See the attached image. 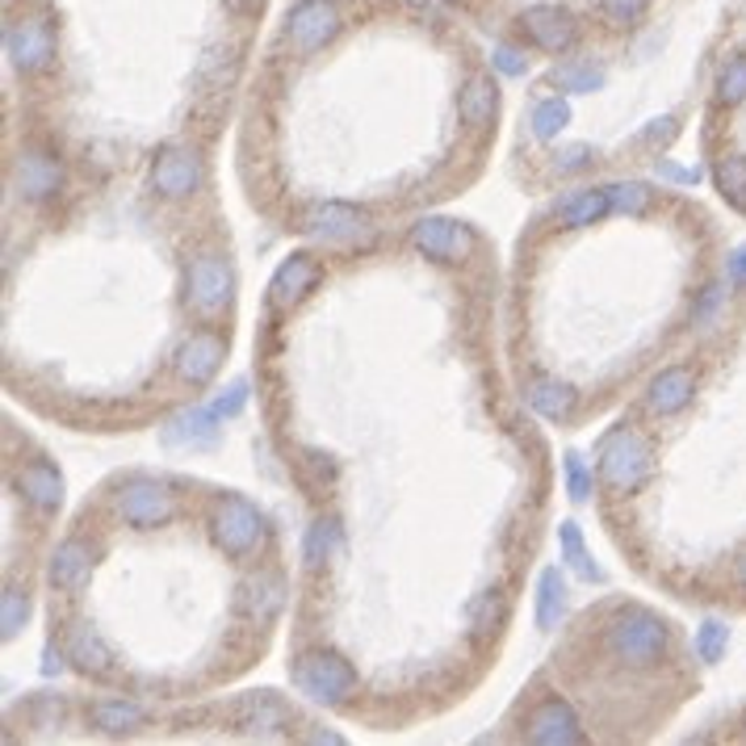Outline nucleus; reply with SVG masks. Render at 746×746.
Listing matches in <instances>:
<instances>
[{
	"label": "nucleus",
	"mask_w": 746,
	"mask_h": 746,
	"mask_svg": "<svg viewBox=\"0 0 746 746\" xmlns=\"http://www.w3.org/2000/svg\"><path fill=\"white\" fill-rule=\"evenodd\" d=\"M89 722L97 730H105V734H131V730H139L147 722V713L135 700H97L89 709Z\"/></svg>",
	"instance_id": "bb28decb"
},
{
	"label": "nucleus",
	"mask_w": 746,
	"mask_h": 746,
	"mask_svg": "<svg viewBox=\"0 0 746 746\" xmlns=\"http://www.w3.org/2000/svg\"><path fill=\"white\" fill-rule=\"evenodd\" d=\"M604 651L621 667H654L663 654L671 651V625L654 617L651 608H621L604 630Z\"/></svg>",
	"instance_id": "f257e3e1"
},
{
	"label": "nucleus",
	"mask_w": 746,
	"mask_h": 746,
	"mask_svg": "<svg viewBox=\"0 0 746 746\" xmlns=\"http://www.w3.org/2000/svg\"><path fill=\"white\" fill-rule=\"evenodd\" d=\"M4 4H9V0H4Z\"/></svg>",
	"instance_id": "8fccbe9b"
},
{
	"label": "nucleus",
	"mask_w": 746,
	"mask_h": 746,
	"mask_svg": "<svg viewBox=\"0 0 746 746\" xmlns=\"http://www.w3.org/2000/svg\"><path fill=\"white\" fill-rule=\"evenodd\" d=\"M566 617V579L558 566H545L536 575V625L541 630H558Z\"/></svg>",
	"instance_id": "b1692460"
},
{
	"label": "nucleus",
	"mask_w": 746,
	"mask_h": 746,
	"mask_svg": "<svg viewBox=\"0 0 746 746\" xmlns=\"http://www.w3.org/2000/svg\"><path fill=\"white\" fill-rule=\"evenodd\" d=\"M520 25H524V34L533 38L541 50H550V55H562V50L575 47V18L566 13V9H558V4H533L524 18H520Z\"/></svg>",
	"instance_id": "4468645a"
},
{
	"label": "nucleus",
	"mask_w": 746,
	"mask_h": 746,
	"mask_svg": "<svg viewBox=\"0 0 746 746\" xmlns=\"http://www.w3.org/2000/svg\"><path fill=\"white\" fill-rule=\"evenodd\" d=\"M608 211H612L608 189H579V193H570V197L558 202V223L562 227H591V223H600Z\"/></svg>",
	"instance_id": "393cba45"
},
{
	"label": "nucleus",
	"mask_w": 746,
	"mask_h": 746,
	"mask_svg": "<svg viewBox=\"0 0 746 746\" xmlns=\"http://www.w3.org/2000/svg\"><path fill=\"white\" fill-rule=\"evenodd\" d=\"M550 84L562 93H591V89H604V68L600 64H558L550 71Z\"/></svg>",
	"instance_id": "2f4dec72"
},
{
	"label": "nucleus",
	"mask_w": 746,
	"mask_h": 746,
	"mask_svg": "<svg viewBox=\"0 0 746 746\" xmlns=\"http://www.w3.org/2000/svg\"><path fill=\"white\" fill-rule=\"evenodd\" d=\"M725 646H730V625H722V621H704L697 630V637H692V651H697L700 663L725 658Z\"/></svg>",
	"instance_id": "72a5a7b5"
},
{
	"label": "nucleus",
	"mask_w": 746,
	"mask_h": 746,
	"mask_svg": "<svg viewBox=\"0 0 746 746\" xmlns=\"http://www.w3.org/2000/svg\"><path fill=\"white\" fill-rule=\"evenodd\" d=\"M524 738L536 746H575L584 743V725H579V713L558 697H541L533 704V713L524 717Z\"/></svg>",
	"instance_id": "6e6552de"
},
{
	"label": "nucleus",
	"mask_w": 746,
	"mask_h": 746,
	"mask_svg": "<svg viewBox=\"0 0 746 746\" xmlns=\"http://www.w3.org/2000/svg\"><path fill=\"white\" fill-rule=\"evenodd\" d=\"M646 143H671L676 139V117H658L654 126H646V135H642Z\"/></svg>",
	"instance_id": "c03bdc74"
},
{
	"label": "nucleus",
	"mask_w": 746,
	"mask_h": 746,
	"mask_svg": "<svg viewBox=\"0 0 746 746\" xmlns=\"http://www.w3.org/2000/svg\"><path fill=\"white\" fill-rule=\"evenodd\" d=\"M411 244L432 260H462L474 252V231L457 218H423L411 227Z\"/></svg>",
	"instance_id": "9b49d317"
},
{
	"label": "nucleus",
	"mask_w": 746,
	"mask_h": 746,
	"mask_svg": "<svg viewBox=\"0 0 746 746\" xmlns=\"http://www.w3.org/2000/svg\"><path fill=\"white\" fill-rule=\"evenodd\" d=\"M294 688L324 709H336L357 692V671L336 651H310L294 663Z\"/></svg>",
	"instance_id": "7ed1b4c3"
},
{
	"label": "nucleus",
	"mask_w": 746,
	"mask_h": 746,
	"mask_svg": "<svg viewBox=\"0 0 746 746\" xmlns=\"http://www.w3.org/2000/svg\"><path fill=\"white\" fill-rule=\"evenodd\" d=\"M59 185H64V168L47 151H25L18 160V189L30 202H47L50 193H59Z\"/></svg>",
	"instance_id": "412c9836"
},
{
	"label": "nucleus",
	"mask_w": 746,
	"mask_h": 746,
	"mask_svg": "<svg viewBox=\"0 0 746 746\" xmlns=\"http://www.w3.org/2000/svg\"><path fill=\"white\" fill-rule=\"evenodd\" d=\"M651 444L646 437H637L633 428H617L604 444H600V478L617 495L625 490H637L646 478H651Z\"/></svg>",
	"instance_id": "20e7f679"
},
{
	"label": "nucleus",
	"mask_w": 746,
	"mask_h": 746,
	"mask_svg": "<svg viewBox=\"0 0 746 746\" xmlns=\"http://www.w3.org/2000/svg\"><path fill=\"white\" fill-rule=\"evenodd\" d=\"M608 202L617 214H642L651 206V189L642 181H625V185H608Z\"/></svg>",
	"instance_id": "c9c22d12"
},
{
	"label": "nucleus",
	"mask_w": 746,
	"mask_h": 746,
	"mask_svg": "<svg viewBox=\"0 0 746 746\" xmlns=\"http://www.w3.org/2000/svg\"><path fill=\"white\" fill-rule=\"evenodd\" d=\"M281 604H285V584L273 570H260V575H252L248 584L239 587V612L252 617V621H273Z\"/></svg>",
	"instance_id": "aec40b11"
},
{
	"label": "nucleus",
	"mask_w": 746,
	"mask_h": 746,
	"mask_svg": "<svg viewBox=\"0 0 746 746\" xmlns=\"http://www.w3.org/2000/svg\"><path fill=\"white\" fill-rule=\"evenodd\" d=\"M738 579H743V587H746V554L738 558Z\"/></svg>",
	"instance_id": "09e8293b"
},
{
	"label": "nucleus",
	"mask_w": 746,
	"mask_h": 746,
	"mask_svg": "<svg viewBox=\"0 0 746 746\" xmlns=\"http://www.w3.org/2000/svg\"><path fill=\"white\" fill-rule=\"evenodd\" d=\"M490 64H495V68L504 71V76H524V71H529V55H524V50L520 47H512V43H499V47L490 50Z\"/></svg>",
	"instance_id": "a19ab883"
},
{
	"label": "nucleus",
	"mask_w": 746,
	"mask_h": 746,
	"mask_svg": "<svg viewBox=\"0 0 746 746\" xmlns=\"http://www.w3.org/2000/svg\"><path fill=\"white\" fill-rule=\"evenodd\" d=\"M340 34V13L331 0H298L285 18V43L298 55H315Z\"/></svg>",
	"instance_id": "0eeeda50"
},
{
	"label": "nucleus",
	"mask_w": 746,
	"mask_h": 746,
	"mask_svg": "<svg viewBox=\"0 0 746 746\" xmlns=\"http://www.w3.org/2000/svg\"><path fill=\"white\" fill-rule=\"evenodd\" d=\"M717 185H722L725 202H734L738 211H746V160L743 156H725L717 168Z\"/></svg>",
	"instance_id": "f704fd0d"
},
{
	"label": "nucleus",
	"mask_w": 746,
	"mask_h": 746,
	"mask_svg": "<svg viewBox=\"0 0 746 746\" xmlns=\"http://www.w3.org/2000/svg\"><path fill=\"white\" fill-rule=\"evenodd\" d=\"M218 411L214 407H189L177 411L172 420L160 428V441L168 449H214L218 444Z\"/></svg>",
	"instance_id": "ddd939ff"
},
{
	"label": "nucleus",
	"mask_w": 746,
	"mask_h": 746,
	"mask_svg": "<svg viewBox=\"0 0 746 746\" xmlns=\"http://www.w3.org/2000/svg\"><path fill=\"white\" fill-rule=\"evenodd\" d=\"M533 135L536 139H558L562 131H566V122H570V105L558 101V97H545V101H536L533 105Z\"/></svg>",
	"instance_id": "473e14b6"
},
{
	"label": "nucleus",
	"mask_w": 746,
	"mask_h": 746,
	"mask_svg": "<svg viewBox=\"0 0 746 746\" xmlns=\"http://www.w3.org/2000/svg\"><path fill=\"white\" fill-rule=\"evenodd\" d=\"M18 490H22L25 499L38 508V512H55L59 504H64V474L50 466V462H25L18 470Z\"/></svg>",
	"instance_id": "6ab92c4d"
},
{
	"label": "nucleus",
	"mask_w": 746,
	"mask_h": 746,
	"mask_svg": "<svg viewBox=\"0 0 746 746\" xmlns=\"http://www.w3.org/2000/svg\"><path fill=\"white\" fill-rule=\"evenodd\" d=\"M244 403H248V382H231L223 395L214 398V411H218L223 420H235V416L244 411Z\"/></svg>",
	"instance_id": "79ce46f5"
},
{
	"label": "nucleus",
	"mask_w": 746,
	"mask_h": 746,
	"mask_svg": "<svg viewBox=\"0 0 746 746\" xmlns=\"http://www.w3.org/2000/svg\"><path fill=\"white\" fill-rule=\"evenodd\" d=\"M315 278H319L315 260H310V257H290L278 269V273H273V285H269V303L281 306V310H290V306L298 303L306 290L315 285Z\"/></svg>",
	"instance_id": "4be33fe9"
},
{
	"label": "nucleus",
	"mask_w": 746,
	"mask_h": 746,
	"mask_svg": "<svg viewBox=\"0 0 746 746\" xmlns=\"http://www.w3.org/2000/svg\"><path fill=\"white\" fill-rule=\"evenodd\" d=\"M730 278H734V281H746V248H738V252L730 257Z\"/></svg>",
	"instance_id": "49530a36"
},
{
	"label": "nucleus",
	"mask_w": 746,
	"mask_h": 746,
	"mask_svg": "<svg viewBox=\"0 0 746 746\" xmlns=\"http://www.w3.org/2000/svg\"><path fill=\"white\" fill-rule=\"evenodd\" d=\"M692 391H697V377L688 365H667L651 377L646 386V407L654 416H679L688 403H692Z\"/></svg>",
	"instance_id": "a211bd4d"
},
{
	"label": "nucleus",
	"mask_w": 746,
	"mask_h": 746,
	"mask_svg": "<svg viewBox=\"0 0 746 746\" xmlns=\"http://www.w3.org/2000/svg\"><path fill=\"white\" fill-rule=\"evenodd\" d=\"M344 550V536H340V524L336 520H315L310 529H306V541H303V566L306 570H319L327 558H336Z\"/></svg>",
	"instance_id": "c85d7f7f"
},
{
	"label": "nucleus",
	"mask_w": 746,
	"mask_h": 746,
	"mask_svg": "<svg viewBox=\"0 0 746 746\" xmlns=\"http://www.w3.org/2000/svg\"><path fill=\"white\" fill-rule=\"evenodd\" d=\"M524 398H529V407H533L541 420L558 423V420H570V411H575V391H570L566 382H558V377H533Z\"/></svg>",
	"instance_id": "5701e85b"
},
{
	"label": "nucleus",
	"mask_w": 746,
	"mask_h": 746,
	"mask_svg": "<svg viewBox=\"0 0 746 746\" xmlns=\"http://www.w3.org/2000/svg\"><path fill=\"white\" fill-rule=\"evenodd\" d=\"M646 9H651V0H600V13L612 25H633Z\"/></svg>",
	"instance_id": "ea45409f"
},
{
	"label": "nucleus",
	"mask_w": 746,
	"mask_h": 746,
	"mask_svg": "<svg viewBox=\"0 0 746 746\" xmlns=\"http://www.w3.org/2000/svg\"><path fill=\"white\" fill-rule=\"evenodd\" d=\"M227 9L231 13H252V9H260V0H227Z\"/></svg>",
	"instance_id": "de8ad7c7"
},
{
	"label": "nucleus",
	"mask_w": 746,
	"mask_h": 746,
	"mask_svg": "<svg viewBox=\"0 0 746 746\" xmlns=\"http://www.w3.org/2000/svg\"><path fill=\"white\" fill-rule=\"evenodd\" d=\"M214 541L227 558H252L264 536H269V524H264V512H260L252 499L244 495H218L214 504Z\"/></svg>",
	"instance_id": "f03ea898"
},
{
	"label": "nucleus",
	"mask_w": 746,
	"mask_h": 746,
	"mask_svg": "<svg viewBox=\"0 0 746 746\" xmlns=\"http://www.w3.org/2000/svg\"><path fill=\"white\" fill-rule=\"evenodd\" d=\"M717 101H725V105L746 101V59H730L717 71Z\"/></svg>",
	"instance_id": "e433bc0d"
},
{
	"label": "nucleus",
	"mask_w": 746,
	"mask_h": 746,
	"mask_svg": "<svg viewBox=\"0 0 746 746\" xmlns=\"http://www.w3.org/2000/svg\"><path fill=\"white\" fill-rule=\"evenodd\" d=\"M562 470H566V490H570V499L584 504L587 495H591V470H587L584 453H566Z\"/></svg>",
	"instance_id": "58836bf2"
},
{
	"label": "nucleus",
	"mask_w": 746,
	"mask_h": 746,
	"mask_svg": "<svg viewBox=\"0 0 746 746\" xmlns=\"http://www.w3.org/2000/svg\"><path fill=\"white\" fill-rule=\"evenodd\" d=\"M495 105H499L495 80L490 76H470V84L462 89V101H457V114L466 117L470 126H487L495 117Z\"/></svg>",
	"instance_id": "cd10ccee"
},
{
	"label": "nucleus",
	"mask_w": 746,
	"mask_h": 746,
	"mask_svg": "<svg viewBox=\"0 0 746 746\" xmlns=\"http://www.w3.org/2000/svg\"><path fill=\"white\" fill-rule=\"evenodd\" d=\"M658 172H663V177H671V181H683V185H692V181L700 177L697 168H676V163H658Z\"/></svg>",
	"instance_id": "a18cd8bd"
},
{
	"label": "nucleus",
	"mask_w": 746,
	"mask_h": 746,
	"mask_svg": "<svg viewBox=\"0 0 746 746\" xmlns=\"http://www.w3.org/2000/svg\"><path fill=\"white\" fill-rule=\"evenodd\" d=\"M93 545L84 541V536H68V541H59L55 545V554H50V584L59 587V591H80V587L89 584V575H93Z\"/></svg>",
	"instance_id": "f3484780"
},
{
	"label": "nucleus",
	"mask_w": 746,
	"mask_h": 746,
	"mask_svg": "<svg viewBox=\"0 0 746 746\" xmlns=\"http://www.w3.org/2000/svg\"><path fill=\"white\" fill-rule=\"evenodd\" d=\"M4 50L13 59L18 71H38L50 64L55 55V30L43 18H30V22H13L4 30Z\"/></svg>",
	"instance_id": "9d476101"
},
{
	"label": "nucleus",
	"mask_w": 746,
	"mask_h": 746,
	"mask_svg": "<svg viewBox=\"0 0 746 746\" xmlns=\"http://www.w3.org/2000/svg\"><path fill=\"white\" fill-rule=\"evenodd\" d=\"M587 163H591V151H587V147H566V151H558L554 168H558L562 177H566V172H584Z\"/></svg>",
	"instance_id": "37998d69"
},
{
	"label": "nucleus",
	"mask_w": 746,
	"mask_h": 746,
	"mask_svg": "<svg viewBox=\"0 0 746 746\" xmlns=\"http://www.w3.org/2000/svg\"><path fill=\"white\" fill-rule=\"evenodd\" d=\"M114 512L117 520H126L131 529H156L168 524L177 516V499L172 490L156 483V478H131L126 487L114 495Z\"/></svg>",
	"instance_id": "423d86ee"
},
{
	"label": "nucleus",
	"mask_w": 746,
	"mask_h": 746,
	"mask_svg": "<svg viewBox=\"0 0 746 746\" xmlns=\"http://www.w3.org/2000/svg\"><path fill=\"white\" fill-rule=\"evenodd\" d=\"M223 357H227V344H223L218 331H193L177 349V377L185 386H206L223 365Z\"/></svg>",
	"instance_id": "f8f14e48"
},
{
	"label": "nucleus",
	"mask_w": 746,
	"mask_h": 746,
	"mask_svg": "<svg viewBox=\"0 0 746 746\" xmlns=\"http://www.w3.org/2000/svg\"><path fill=\"white\" fill-rule=\"evenodd\" d=\"M202 181H206V163L193 147H168V151H160V160L151 163V189L168 202H181L189 193H197Z\"/></svg>",
	"instance_id": "1a4fd4ad"
},
{
	"label": "nucleus",
	"mask_w": 746,
	"mask_h": 746,
	"mask_svg": "<svg viewBox=\"0 0 746 746\" xmlns=\"http://www.w3.org/2000/svg\"><path fill=\"white\" fill-rule=\"evenodd\" d=\"M244 725L257 734V738H281V725H290V709L278 697H257L244 704Z\"/></svg>",
	"instance_id": "c756f323"
},
{
	"label": "nucleus",
	"mask_w": 746,
	"mask_h": 746,
	"mask_svg": "<svg viewBox=\"0 0 746 746\" xmlns=\"http://www.w3.org/2000/svg\"><path fill=\"white\" fill-rule=\"evenodd\" d=\"M64 658H71V667L84 671V676H110L114 671V654H110V646L101 642V633L89 621L68 625V633H64Z\"/></svg>",
	"instance_id": "dca6fc26"
},
{
	"label": "nucleus",
	"mask_w": 746,
	"mask_h": 746,
	"mask_svg": "<svg viewBox=\"0 0 746 746\" xmlns=\"http://www.w3.org/2000/svg\"><path fill=\"white\" fill-rule=\"evenodd\" d=\"M25 612H30V604H25L22 591H18V587H4V596H0V625H4V642H13V637H18V630L25 625Z\"/></svg>",
	"instance_id": "4c0bfd02"
},
{
	"label": "nucleus",
	"mask_w": 746,
	"mask_h": 746,
	"mask_svg": "<svg viewBox=\"0 0 746 746\" xmlns=\"http://www.w3.org/2000/svg\"><path fill=\"white\" fill-rule=\"evenodd\" d=\"M504 621H508V596H504L499 587H487V591H478V596L470 600L466 608L470 637H490Z\"/></svg>",
	"instance_id": "a878e982"
},
{
	"label": "nucleus",
	"mask_w": 746,
	"mask_h": 746,
	"mask_svg": "<svg viewBox=\"0 0 746 746\" xmlns=\"http://www.w3.org/2000/svg\"><path fill=\"white\" fill-rule=\"evenodd\" d=\"M303 231H310L324 244H352V239L365 235V218L352 206H340V202H319L303 214Z\"/></svg>",
	"instance_id": "2eb2a0df"
},
{
	"label": "nucleus",
	"mask_w": 746,
	"mask_h": 746,
	"mask_svg": "<svg viewBox=\"0 0 746 746\" xmlns=\"http://www.w3.org/2000/svg\"><path fill=\"white\" fill-rule=\"evenodd\" d=\"M235 298V269L218 252H202L189 260V306L197 315H218Z\"/></svg>",
	"instance_id": "39448f33"
},
{
	"label": "nucleus",
	"mask_w": 746,
	"mask_h": 746,
	"mask_svg": "<svg viewBox=\"0 0 746 746\" xmlns=\"http://www.w3.org/2000/svg\"><path fill=\"white\" fill-rule=\"evenodd\" d=\"M558 545H562V558H566V566L579 575V579H604V570L591 562V554L584 550V533H579V524L575 520H562V529H558Z\"/></svg>",
	"instance_id": "7c9ffc66"
}]
</instances>
